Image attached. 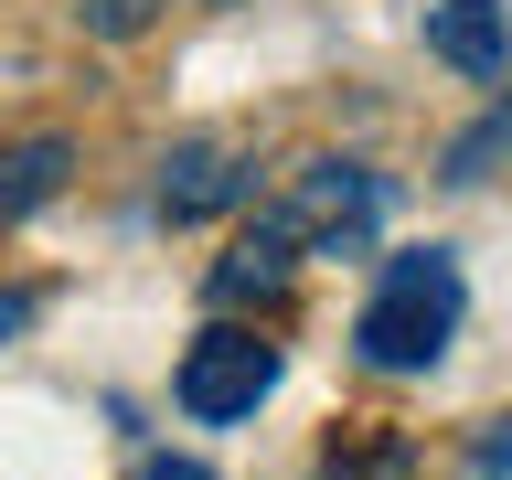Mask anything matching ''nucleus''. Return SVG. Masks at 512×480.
Masks as SVG:
<instances>
[{"label": "nucleus", "instance_id": "nucleus-1", "mask_svg": "<svg viewBox=\"0 0 512 480\" xmlns=\"http://www.w3.org/2000/svg\"><path fill=\"white\" fill-rule=\"evenodd\" d=\"M459 310H470V288H459V256L448 246H406L395 267H384V288L363 299V363H384V374H427L448 342H459Z\"/></svg>", "mask_w": 512, "mask_h": 480}, {"label": "nucleus", "instance_id": "nucleus-2", "mask_svg": "<svg viewBox=\"0 0 512 480\" xmlns=\"http://www.w3.org/2000/svg\"><path fill=\"white\" fill-rule=\"evenodd\" d=\"M171 395H182L192 427H235V416H256L267 395H278V342H267V331H235V320H214V331L182 352Z\"/></svg>", "mask_w": 512, "mask_h": 480}, {"label": "nucleus", "instance_id": "nucleus-3", "mask_svg": "<svg viewBox=\"0 0 512 480\" xmlns=\"http://www.w3.org/2000/svg\"><path fill=\"white\" fill-rule=\"evenodd\" d=\"M224 203H246V160H235V150L182 139V150L160 160V214H171V224H203V214H224Z\"/></svg>", "mask_w": 512, "mask_h": 480}, {"label": "nucleus", "instance_id": "nucleus-4", "mask_svg": "<svg viewBox=\"0 0 512 480\" xmlns=\"http://www.w3.org/2000/svg\"><path fill=\"white\" fill-rule=\"evenodd\" d=\"M427 54L459 64V75H502V64H512L502 0H427Z\"/></svg>", "mask_w": 512, "mask_h": 480}, {"label": "nucleus", "instance_id": "nucleus-5", "mask_svg": "<svg viewBox=\"0 0 512 480\" xmlns=\"http://www.w3.org/2000/svg\"><path fill=\"white\" fill-rule=\"evenodd\" d=\"M299 278V224H256V235H235V256L214 267V299L235 310V299H278V288Z\"/></svg>", "mask_w": 512, "mask_h": 480}, {"label": "nucleus", "instance_id": "nucleus-6", "mask_svg": "<svg viewBox=\"0 0 512 480\" xmlns=\"http://www.w3.org/2000/svg\"><path fill=\"white\" fill-rule=\"evenodd\" d=\"M64 171H75V139H54V128H43V139H11V150H0V224L43 214L64 192Z\"/></svg>", "mask_w": 512, "mask_h": 480}, {"label": "nucleus", "instance_id": "nucleus-7", "mask_svg": "<svg viewBox=\"0 0 512 480\" xmlns=\"http://www.w3.org/2000/svg\"><path fill=\"white\" fill-rule=\"evenodd\" d=\"M491 150H512V107H502V118H480L470 139L448 150V182H480V160H491Z\"/></svg>", "mask_w": 512, "mask_h": 480}, {"label": "nucleus", "instance_id": "nucleus-8", "mask_svg": "<svg viewBox=\"0 0 512 480\" xmlns=\"http://www.w3.org/2000/svg\"><path fill=\"white\" fill-rule=\"evenodd\" d=\"M470 480H512V416H491L470 438Z\"/></svg>", "mask_w": 512, "mask_h": 480}, {"label": "nucleus", "instance_id": "nucleus-9", "mask_svg": "<svg viewBox=\"0 0 512 480\" xmlns=\"http://www.w3.org/2000/svg\"><path fill=\"white\" fill-rule=\"evenodd\" d=\"M86 22L107 32V43H128V32H150V0H86Z\"/></svg>", "mask_w": 512, "mask_h": 480}, {"label": "nucleus", "instance_id": "nucleus-10", "mask_svg": "<svg viewBox=\"0 0 512 480\" xmlns=\"http://www.w3.org/2000/svg\"><path fill=\"white\" fill-rule=\"evenodd\" d=\"M139 480H214V470H203V459H171V448H150V459H139Z\"/></svg>", "mask_w": 512, "mask_h": 480}, {"label": "nucleus", "instance_id": "nucleus-11", "mask_svg": "<svg viewBox=\"0 0 512 480\" xmlns=\"http://www.w3.org/2000/svg\"><path fill=\"white\" fill-rule=\"evenodd\" d=\"M32 331V288H0V342H22Z\"/></svg>", "mask_w": 512, "mask_h": 480}]
</instances>
